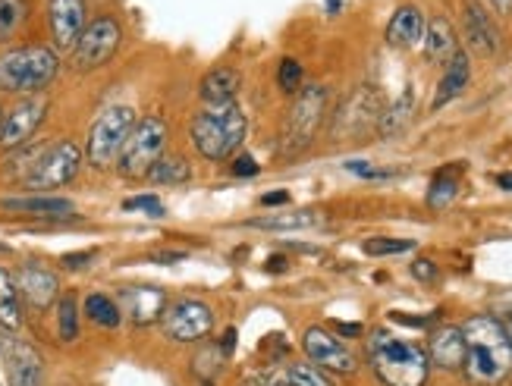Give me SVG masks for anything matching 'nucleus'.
<instances>
[{
    "label": "nucleus",
    "mask_w": 512,
    "mask_h": 386,
    "mask_svg": "<svg viewBox=\"0 0 512 386\" xmlns=\"http://www.w3.org/2000/svg\"><path fill=\"white\" fill-rule=\"evenodd\" d=\"M368 361L384 386H425L431 361L425 346L393 336L390 330H374L368 339Z\"/></svg>",
    "instance_id": "2"
},
{
    "label": "nucleus",
    "mask_w": 512,
    "mask_h": 386,
    "mask_svg": "<svg viewBox=\"0 0 512 386\" xmlns=\"http://www.w3.org/2000/svg\"><path fill=\"white\" fill-rule=\"evenodd\" d=\"M497 186L506 189V192H512V173H500V176H497Z\"/></svg>",
    "instance_id": "47"
},
{
    "label": "nucleus",
    "mask_w": 512,
    "mask_h": 386,
    "mask_svg": "<svg viewBox=\"0 0 512 386\" xmlns=\"http://www.w3.org/2000/svg\"><path fill=\"white\" fill-rule=\"evenodd\" d=\"M428 361L443 371H462L465 365V336L462 327H440L428 339Z\"/></svg>",
    "instance_id": "19"
},
{
    "label": "nucleus",
    "mask_w": 512,
    "mask_h": 386,
    "mask_svg": "<svg viewBox=\"0 0 512 386\" xmlns=\"http://www.w3.org/2000/svg\"><path fill=\"white\" fill-rule=\"evenodd\" d=\"M29 16L26 0H0V44L10 41Z\"/></svg>",
    "instance_id": "31"
},
{
    "label": "nucleus",
    "mask_w": 512,
    "mask_h": 386,
    "mask_svg": "<svg viewBox=\"0 0 512 386\" xmlns=\"http://www.w3.org/2000/svg\"><path fill=\"white\" fill-rule=\"evenodd\" d=\"M233 173H236V176H255V173H258L255 157H252V154H242V157H236Z\"/></svg>",
    "instance_id": "39"
},
{
    "label": "nucleus",
    "mask_w": 512,
    "mask_h": 386,
    "mask_svg": "<svg viewBox=\"0 0 512 386\" xmlns=\"http://www.w3.org/2000/svg\"><path fill=\"white\" fill-rule=\"evenodd\" d=\"M57 330H60L63 343H73V339L79 336V308H76L73 295H63V299L57 302Z\"/></svg>",
    "instance_id": "32"
},
{
    "label": "nucleus",
    "mask_w": 512,
    "mask_h": 386,
    "mask_svg": "<svg viewBox=\"0 0 512 386\" xmlns=\"http://www.w3.org/2000/svg\"><path fill=\"white\" fill-rule=\"evenodd\" d=\"M167 123L161 117H142L132 126L129 139L120 151V173L126 179H142L151 173V167L164 157V148H167Z\"/></svg>",
    "instance_id": "7"
},
{
    "label": "nucleus",
    "mask_w": 512,
    "mask_h": 386,
    "mask_svg": "<svg viewBox=\"0 0 512 386\" xmlns=\"http://www.w3.org/2000/svg\"><path fill=\"white\" fill-rule=\"evenodd\" d=\"M0 355H4L7 386H41L44 361L29 343H22L13 333H0Z\"/></svg>",
    "instance_id": "14"
},
{
    "label": "nucleus",
    "mask_w": 512,
    "mask_h": 386,
    "mask_svg": "<svg viewBox=\"0 0 512 386\" xmlns=\"http://www.w3.org/2000/svg\"><path fill=\"white\" fill-rule=\"evenodd\" d=\"M412 113H415V92H412V88H406L403 98H396L381 113V123H377V132H381V139H396V135L409 126Z\"/></svg>",
    "instance_id": "27"
},
{
    "label": "nucleus",
    "mask_w": 512,
    "mask_h": 386,
    "mask_svg": "<svg viewBox=\"0 0 512 386\" xmlns=\"http://www.w3.org/2000/svg\"><path fill=\"white\" fill-rule=\"evenodd\" d=\"M22 327V302L13 274L0 267V333H16Z\"/></svg>",
    "instance_id": "26"
},
{
    "label": "nucleus",
    "mask_w": 512,
    "mask_h": 386,
    "mask_svg": "<svg viewBox=\"0 0 512 386\" xmlns=\"http://www.w3.org/2000/svg\"><path fill=\"white\" fill-rule=\"evenodd\" d=\"M500 324H503V333H506V339H509V349H512V314H509V317H503Z\"/></svg>",
    "instance_id": "48"
},
{
    "label": "nucleus",
    "mask_w": 512,
    "mask_h": 386,
    "mask_svg": "<svg viewBox=\"0 0 512 386\" xmlns=\"http://www.w3.org/2000/svg\"><path fill=\"white\" fill-rule=\"evenodd\" d=\"M48 26L60 51H73L85 32V0H48Z\"/></svg>",
    "instance_id": "16"
},
{
    "label": "nucleus",
    "mask_w": 512,
    "mask_h": 386,
    "mask_svg": "<svg viewBox=\"0 0 512 386\" xmlns=\"http://www.w3.org/2000/svg\"><path fill=\"white\" fill-rule=\"evenodd\" d=\"M484 4L500 16H512V0H484Z\"/></svg>",
    "instance_id": "43"
},
{
    "label": "nucleus",
    "mask_w": 512,
    "mask_h": 386,
    "mask_svg": "<svg viewBox=\"0 0 512 386\" xmlns=\"http://www.w3.org/2000/svg\"><path fill=\"white\" fill-rule=\"evenodd\" d=\"M19 299H26L35 311H48L57 295H60V280L51 267H44L41 261H26L13 277Z\"/></svg>",
    "instance_id": "15"
},
{
    "label": "nucleus",
    "mask_w": 512,
    "mask_h": 386,
    "mask_svg": "<svg viewBox=\"0 0 512 386\" xmlns=\"http://www.w3.org/2000/svg\"><path fill=\"white\" fill-rule=\"evenodd\" d=\"M286 201H289V192H267V195H261L264 208H280V204H286Z\"/></svg>",
    "instance_id": "41"
},
{
    "label": "nucleus",
    "mask_w": 512,
    "mask_h": 386,
    "mask_svg": "<svg viewBox=\"0 0 512 386\" xmlns=\"http://www.w3.org/2000/svg\"><path fill=\"white\" fill-rule=\"evenodd\" d=\"M462 29L465 38H469V48L478 51L481 57H494L500 51V32L494 26V19L487 16V10L475 0H469L462 10Z\"/></svg>",
    "instance_id": "17"
},
{
    "label": "nucleus",
    "mask_w": 512,
    "mask_h": 386,
    "mask_svg": "<svg viewBox=\"0 0 512 386\" xmlns=\"http://www.w3.org/2000/svg\"><path fill=\"white\" fill-rule=\"evenodd\" d=\"M346 170L349 173H359V176H365V179H384L387 173H381V170H374L371 164H365V161H349L346 164Z\"/></svg>",
    "instance_id": "40"
},
{
    "label": "nucleus",
    "mask_w": 512,
    "mask_h": 386,
    "mask_svg": "<svg viewBox=\"0 0 512 386\" xmlns=\"http://www.w3.org/2000/svg\"><path fill=\"white\" fill-rule=\"evenodd\" d=\"M79 167H82L79 145L70 142V139L54 142V145L38 151L35 164L26 173V186L29 189H60L79 173Z\"/></svg>",
    "instance_id": "9"
},
{
    "label": "nucleus",
    "mask_w": 512,
    "mask_h": 386,
    "mask_svg": "<svg viewBox=\"0 0 512 386\" xmlns=\"http://www.w3.org/2000/svg\"><path fill=\"white\" fill-rule=\"evenodd\" d=\"M327 113V88L324 85H305L296 92V101L286 113V123L280 129V157L293 161L308 145L315 142L321 120Z\"/></svg>",
    "instance_id": "5"
},
{
    "label": "nucleus",
    "mask_w": 512,
    "mask_h": 386,
    "mask_svg": "<svg viewBox=\"0 0 512 386\" xmlns=\"http://www.w3.org/2000/svg\"><path fill=\"white\" fill-rule=\"evenodd\" d=\"M161 324L173 343H198V339H205L211 333L214 314L205 302L183 299V302H173L170 308H164Z\"/></svg>",
    "instance_id": "11"
},
{
    "label": "nucleus",
    "mask_w": 512,
    "mask_h": 386,
    "mask_svg": "<svg viewBox=\"0 0 512 386\" xmlns=\"http://www.w3.org/2000/svg\"><path fill=\"white\" fill-rule=\"evenodd\" d=\"M302 349H305L311 365L321 368V371L355 374V368H359V361H355V355L343 346V339L327 333L324 327H308L302 336Z\"/></svg>",
    "instance_id": "13"
},
{
    "label": "nucleus",
    "mask_w": 512,
    "mask_h": 386,
    "mask_svg": "<svg viewBox=\"0 0 512 386\" xmlns=\"http://www.w3.org/2000/svg\"><path fill=\"white\" fill-rule=\"evenodd\" d=\"M126 211H142L148 217H164V201L158 195H136V198H126L123 201Z\"/></svg>",
    "instance_id": "36"
},
{
    "label": "nucleus",
    "mask_w": 512,
    "mask_h": 386,
    "mask_svg": "<svg viewBox=\"0 0 512 386\" xmlns=\"http://www.w3.org/2000/svg\"><path fill=\"white\" fill-rule=\"evenodd\" d=\"M120 41H123V29L114 16L92 19L73 48V66L79 73L101 70V66H107L110 57L120 51Z\"/></svg>",
    "instance_id": "8"
},
{
    "label": "nucleus",
    "mask_w": 512,
    "mask_h": 386,
    "mask_svg": "<svg viewBox=\"0 0 512 386\" xmlns=\"http://www.w3.org/2000/svg\"><path fill=\"white\" fill-rule=\"evenodd\" d=\"M239 88H242V73L233 70V66H217L198 85V95H202L205 104H227L236 101Z\"/></svg>",
    "instance_id": "21"
},
{
    "label": "nucleus",
    "mask_w": 512,
    "mask_h": 386,
    "mask_svg": "<svg viewBox=\"0 0 512 386\" xmlns=\"http://www.w3.org/2000/svg\"><path fill=\"white\" fill-rule=\"evenodd\" d=\"M286 258L283 255H274V258H267V264H264V270H267V274H283V270H286Z\"/></svg>",
    "instance_id": "42"
},
{
    "label": "nucleus",
    "mask_w": 512,
    "mask_h": 386,
    "mask_svg": "<svg viewBox=\"0 0 512 386\" xmlns=\"http://www.w3.org/2000/svg\"><path fill=\"white\" fill-rule=\"evenodd\" d=\"M469 79H472V63H469V54L459 51L450 63H447V73H443L440 85H437V95H434V110H440L443 104H450L453 98H459L465 88H469Z\"/></svg>",
    "instance_id": "23"
},
{
    "label": "nucleus",
    "mask_w": 512,
    "mask_h": 386,
    "mask_svg": "<svg viewBox=\"0 0 512 386\" xmlns=\"http://www.w3.org/2000/svg\"><path fill=\"white\" fill-rule=\"evenodd\" d=\"M186 255L183 252H164V255H154V261H164V264H170V261H183Z\"/></svg>",
    "instance_id": "46"
},
{
    "label": "nucleus",
    "mask_w": 512,
    "mask_h": 386,
    "mask_svg": "<svg viewBox=\"0 0 512 386\" xmlns=\"http://www.w3.org/2000/svg\"><path fill=\"white\" fill-rule=\"evenodd\" d=\"M0 123H4V110H0Z\"/></svg>",
    "instance_id": "49"
},
{
    "label": "nucleus",
    "mask_w": 512,
    "mask_h": 386,
    "mask_svg": "<svg viewBox=\"0 0 512 386\" xmlns=\"http://www.w3.org/2000/svg\"><path fill=\"white\" fill-rule=\"evenodd\" d=\"M425 54L431 63H450L459 54V44H456V32L453 26L443 16H434L428 26H425Z\"/></svg>",
    "instance_id": "24"
},
{
    "label": "nucleus",
    "mask_w": 512,
    "mask_h": 386,
    "mask_svg": "<svg viewBox=\"0 0 512 386\" xmlns=\"http://www.w3.org/2000/svg\"><path fill=\"white\" fill-rule=\"evenodd\" d=\"M337 330H340L343 336H362V327H359V324H337Z\"/></svg>",
    "instance_id": "45"
},
{
    "label": "nucleus",
    "mask_w": 512,
    "mask_h": 386,
    "mask_svg": "<svg viewBox=\"0 0 512 386\" xmlns=\"http://www.w3.org/2000/svg\"><path fill=\"white\" fill-rule=\"evenodd\" d=\"M120 311L129 314L132 324H151L158 321L167 308V295L154 286H129L120 292Z\"/></svg>",
    "instance_id": "18"
},
{
    "label": "nucleus",
    "mask_w": 512,
    "mask_h": 386,
    "mask_svg": "<svg viewBox=\"0 0 512 386\" xmlns=\"http://www.w3.org/2000/svg\"><path fill=\"white\" fill-rule=\"evenodd\" d=\"M412 277L421 280V283H434V280H437V264H434L431 258H418V261L412 264Z\"/></svg>",
    "instance_id": "37"
},
{
    "label": "nucleus",
    "mask_w": 512,
    "mask_h": 386,
    "mask_svg": "<svg viewBox=\"0 0 512 386\" xmlns=\"http://www.w3.org/2000/svg\"><path fill=\"white\" fill-rule=\"evenodd\" d=\"M85 314H88V321L98 324V327H104V330H114V327H120V321H123L120 305H117L114 299H107V295H101V292L88 295V299H85Z\"/></svg>",
    "instance_id": "29"
},
{
    "label": "nucleus",
    "mask_w": 512,
    "mask_h": 386,
    "mask_svg": "<svg viewBox=\"0 0 512 386\" xmlns=\"http://www.w3.org/2000/svg\"><path fill=\"white\" fill-rule=\"evenodd\" d=\"M132 126H136V110L126 104L107 107L101 117L88 129V142H85V157L95 170H110L120 161V151L129 139Z\"/></svg>",
    "instance_id": "6"
},
{
    "label": "nucleus",
    "mask_w": 512,
    "mask_h": 386,
    "mask_svg": "<svg viewBox=\"0 0 512 386\" xmlns=\"http://www.w3.org/2000/svg\"><path fill=\"white\" fill-rule=\"evenodd\" d=\"M425 16H421L418 7H399L387 26V44L393 48H412L421 38H425Z\"/></svg>",
    "instance_id": "20"
},
{
    "label": "nucleus",
    "mask_w": 512,
    "mask_h": 386,
    "mask_svg": "<svg viewBox=\"0 0 512 386\" xmlns=\"http://www.w3.org/2000/svg\"><path fill=\"white\" fill-rule=\"evenodd\" d=\"M381 113H384V101L374 85L355 88L337 113L333 135H337V139H359V135H365L371 126L381 123Z\"/></svg>",
    "instance_id": "10"
},
{
    "label": "nucleus",
    "mask_w": 512,
    "mask_h": 386,
    "mask_svg": "<svg viewBox=\"0 0 512 386\" xmlns=\"http://www.w3.org/2000/svg\"><path fill=\"white\" fill-rule=\"evenodd\" d=\"M0 208L16 214H32V217H70L73 201L57 195H29V198H4Z\"/></svg>",
    "instance_id": "22"
},
{
    "label": "nucleus",
    "mask_w": 512,
    "mask_h": 386,
    "mask_svg": "<svg viewBox=\"0 0 512 386\" xmlns=\"http://www.w3.org/2000/svg\"><path fill=\"white\" fill-rule=\"evenodd\" d=\"M233 346H236V330L230 327V330L224 333V343H220V352L230 355V352H233Z\"/></svg>",
    "instance_id": "44"
},
{
    "label": "nucleus",
    "mask_w": 512,
    "mask_h": 386,
    "mask_svg": "<svg viewBox=\"0 0 512 386\" xmlns=\"http://www.w3.org/2000/svg\"><path fill=\"white\" fill-rule=\"evenodd\" d=\"M302 63L299 60H293V57H286V60H280V70H277V85L283 88L286 95H293V92H299L302 88Z\"/></svg>",
    "instance_id": "35"
},
{
    "label": "nucleus",
    "mask_w": 512,
    "mask_h": 386,
    "mask_svg": "<svg viewBox=\"0 0 512 386\" xmlns=\"http://www.w3.org/2000/svg\"><path fill=\"white\" fill-rule=\"evenodd\" d=\"M148 179H154L158 186H183L192 179V170L183 154H164L161 161L151 167Z\"/></svg>",
    "instance_id": "28"
},
{
    "label": "nucleus",
    "mask_w": 512,
    "mask_h": 386,
    "mask_svg": "<svg viewBox=\"0 0 512 386\" xmlns=\"http://www.w3.org/2000/svg\"><path fill=\"white\" fill-rule=\"evenodd\" d=\"M92 261H95V252H73V255H63V267H70V270L88 267Z\"/></svg>",
    "instance_id": "38"
},
{
    "label": "nucleus",
    "mask_w": 512,
    "mask_h": 386,
    "mask_svg": "<svg viewBox=\"0 0 512 386\" xmlns=\"http://www.w3.org/2000/svg\"><path fill=\"white\" fill-rule=\"evenodd\" d=\"M324 217L318 211H283V214H264L249 220L255 230H271V233H296V230H315Z\"/></svg>",
    "instance_id": "25"
},
{
    "label": "nucleus",
    "mask_w": 512,
    "mask_h": 386,
    "mask_svg": "<svg viewBox=\"0 0 512 386\" xmlns=\"http://www.w3.org/2000/svg\"><path fill=\"white\" fill-rule=\"evenodd\" d=\"M286 383L289 386H333L321 368H315L311 361H293V365L286 368Z\"/></svg>",
    "instance_id": "33"
},
{
    "label": "nucleus",
    "mask_w": 512,
    "mask_h": 386,
    "mask_svg": "<svg viewBox=\"0 0 512 386\" xmlns=\"http://www.w3.org/2000/svg\"><path fill=\"white\" fill-rule=\"evenodd\" d=\"M246 129H249V120L236 101L208 104L192 120V142L205 161L220 164L239 151L242 139H246Z\"/></svg>",
    "instance_id": "3"
},
{
    "label": "nucleus",
    "mask_w": 512,
    "mask_h": 386,
    "mask_svg": "<svg viewBox=\"0 0 512 386\" xmlns=\"http://www.w3.org/2000/svg\"><path fill=\"white\" fill-rule=\"evenodd\" d=\"M456 192H459V167L440 170L434 176L431 189H428V204H431V208H447V204L456 198Z\"/></svg>",
    "instance_id": "30"
},
{
    "label": "nucleus",
    "mask_w": 512,
    "mask_h": 386,
    "mask_svg": "<svg viewBox=\"0 0 512 386\" xmlns=\"http://www.w3.org/2000/svg\"><path fill=\"white\" fill-rule=\"evenodd\" d=\"M412 248H415L412 239H368L365 242V255H371V258H387V255L412 252Z\"/></svg>",
    "instance_id": "34"
},
{
    "label": "nucleus",
    "mask_w": 512,
    "mask_h": 386,
    "mask_svg": "<svg viewBox=\"0 0 512 386\" xmlns=\"http://www.w3.org/2000/svg\"><path fill=\"white\" fill-rule=\"evenodd\" d=\"M465 336V377L475 386H497L512 371V349L503 324L494 314H475L462 324Z\"/></svg>",
    "instance_id": "1"
},
{
    "label": "nucleus",
    "mask_w": 512,
    "mask_h": 386,
    "mask_svg": "<svg viewBox=\"0 0 512 386\" xmlns=\"http://www.w3.org/2000/svg\"><path fill=\"white\" fill-rule=\"evenodd\" d=\"M44 113H48V98L44 95H32L19 101L13 110H7L4 123H0V148L19 151L22 145H29L38 126L44 123Z\"/></svg>",
    "instance_id": "12"
},
{
    "label": "nucleus",
    "mask_w": 512,
    "mask_h": 386,
    "mask_svg": "<svg viewBox=\"0 0 512 386\" xmlns=\"http://www.w3.org/2000/svg\"><path fill=\"white\" fill-rule=\"evenodd\" d=\"M60 73L57 51L44 44H29V48H13L0 54V92L13 95H38L48 88Z\"/></svg>",
    "instance_id": "4"
}]
</instances>
